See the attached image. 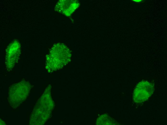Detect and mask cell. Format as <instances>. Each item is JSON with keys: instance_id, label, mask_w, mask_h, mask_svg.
Returning a JSON list of instances; mask_svg holds the SVG:
<instances>
[{"instance_id": "obj_1", "label": "cell", "mask_w": 167, "mask_h": 125, "mask_svg": "<svg viewBox=\"0 0 167 125\" xmlns=\"http://www.w3.org/2000/svg\"><path fill=\"white\" fill-rule=\"evenodd\" d=\"M153 90L152 86L149 82L143 81L140 83L134 91V100L137 102L144 101L152 94Z\"/></svg>"}, {"instance_id": "obj_2", "label": "cell", "mask_w": 167, "mask_h": 125, "mask_svg": "<svg viewBox=\"0 0 167 125\" xmlns=\"http://www.w3.org/2000/svg\"><path fill=\"white\" fill-rule=\"evenodd\" d=\"M111 120L107 115H104L101 116L97 119L96 124L97 125H111Z\"/></svg>"}, {"instance_id": "obj_3", "label": "cell", "mask_w": 167, "mask_h": 125, "mask_svg": "<svg viewBox=\"0 0 167 125\" xmlns=\"http://www.w3.org/2000/svg\"><path fill=\"white\" fill-rule=\"evenodd\" d=\"M132 0L133 1L137 2H141L143 1L142 0Z\"/></svg>"}]
</instances>
